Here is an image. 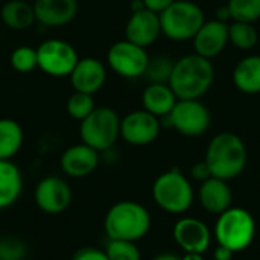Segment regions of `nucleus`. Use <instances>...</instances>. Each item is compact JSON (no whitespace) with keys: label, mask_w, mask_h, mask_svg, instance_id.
Masks as SVG:
<instances>
[{"label":"nucleus","mask_w":260,"mask_h":260,"mask_svg":"<svg viewBox=\"0 0 260 260\" xmlns=\"http://www.w3.org/2000/svg\"><path fill=\"white\" fill-rule=\"evenodd\" d=\"M213 81L215 67L212 59L190 53L174 62L168 84L177 99H200L210 90Z\"/></svg>","instance_id":"obj_1"},{"label":"nucleus","mask_w":260,"mask_h":260,"mask_svg":"<svg viewBox=\"0 0 260 260\" xmlns=\"http://www.w3.org/2000/svg\"><path fill=\"white\" fill-rule=\"evenodd\" d=\"M152 225L149 210L133 200H123L113 204L104 218V232L108 239L139 242Z\"/></svg>","instance_id":"obj_2"},{"label":"nucleus","mask_w":260,"mask_h":260,"mask_svg":"<svg viewBox=\"0 0 260 260\" xmlns=\"http://www.w3.org/2000/svg\"><path fill=\"white\" fill-rule=\"evenodd\" d=\"M204 161L207 163L212 177L230 181L239 177L248 161L245 142L235 133L225 131L216 134L206 151Z\"/></svg>","instance_id":"obj_3"},{"label":"nucleus","mask_w":260,"mask_h":260,"mask_svg":"<svg viewBox=\"0 0 260 260\" xmlns=\"http://www.w3.org/2000/svg\"><path fill=\"white\" fill-rule=\"evenodd\" d=\"M152 198L166 213L181 215L192 207L195 192L189 178L178 168H172L155 178L152 184Z\"/></svg>","instance_id":"obj_4"},{"label":"nucleus","mask_w":260,"mask_h":260,"mask_svg":"<svg viewBox=\"0 0 260 260\" xmlns=\"http://www.w3.org/2000/svg\"><path fill=\"white\" fill-rule=\"evenodd\" d=\"M256 236V221L253 215L242 207H230L218 215L215 238L218 245L232 250L235 254L247 250Z\"/></svg>","instance_id":"obj_5"},{"label":"nucleus","mask_w":260,"mask_h":260,"mask_svg":"<svg viewBox=\"0 0 260 260\" xmlns=\"http://www.w3.org/2000/svg\"><path fill=\"white\" fill-rule=\"evenodd\" d=\"M160 15L161 34L172 41H187L206 21L203 8L192 0H175Z\"/></svg>","instance_id":"obj_6"},{"label":"nucleus","mask_w":260,"mask_h":260,"mask_svg":"<svg viewBox=\"0 0 260 260\" xmlns=\"http://www.w3.org/2000/svg\"><path fill=\"white\" fill-rule=\"evenodd\" d=\"M120 137V117L110 107H96L90 116L79 122V139L82 143L105 152L113 149Z\"/></svg>","instance_id":"obj_7"},{"label":"nucleus","mask_w":260,"mask_h":260,"mask_svg":"<svg viewBox=\"0 0 260 260\" xmlns=\"http://www.w3.org/2000/svg\"><path fill=\"white\" fill-rule=\"evenodd\" d=\"M165 119L171 128L186 137H200L212 125V114L200 99H178Z\"/></svg>","instance_id":"obj_8"},{"label":"nucleus","mask_w":260,"mask_h":260,"mask_svg":"<svg viewBox=\"0 0 260 260\" xmlns=\"http://www.w3.org/2000/svg\"><path fill=\"white\" fill-rule=\"evenodd\" d=\"M79 56L76 49L59 38L44 40L37 47V67L53 78L70 76Z\"/></svg>","instance_id":"obj_9"},{"label":"nucleus","mask_w":260,"mask_h":260,"mask_svg":"<svg viewBox=\"0 0 260 260\" xmlns=\"http://www.w3.org/2000/svg\"><path fill=\"white\" fill-rule=\"evenodd\" d=\"M107 62L116 75L128 79H136L145 75L149 62V55L145 47H140L125 38L114 43L108 49Z\"/></svg>","instance_id":"obj_10"},{"label":"nucleus","mask_w":260,"mask_h":260,"mask_svg":"<svg viewBox=\"0 0 260 260\" xmlns=\"http://www.w3.org/2000/svg\"><path fill=\"white\" fill-rule=\"evenodd\" d=\"M73 200L72 189L69 183L56 175H49L41 178L34 189L35 206L46 215L64 213Z\"/></svg>","instance_id":"obj_11"},{"label":"nucleus","mask_w":260,"mask_h":260,"mask_svg":"<svg viewBox=\"0 0 260 260\" xmlns=\"http://www.w3.org/2000/svg\"><path fill=\"white\" fill-rule=\"evenodd\" d=\"M161 131V122L146 110H134L120 119V137L133 146L154 143Z\"/></svg>","instance_id":"obj_12"},{"label":"nucleus","mask_w":260,"mask_h":260,"mask_svg":"<svg viewBox=\"0 0 260 260\" xmlns=\"http://www.w3.org/2000/svg\"><path fill=\"white\" fill-rule=\"evenodd\" d=\"M172 236L175 244L184 253L204 254L212 244L210 229L200 219L184 216L178 219L172 229Z\"/></svg>","instance_id":"obj_13"},{"label":"nucleus","mask_w":260,"mask_h":260,"mask_svg":"<svg viewBox=\"0 0 260 260\" xmlns=\"http://www.w3.org/2000/svg\"><path fill=\"white\" fill-rule=\"evenodd\" d=\"M193 53L213 59L221 55L229 44V23L219 21L216 18L206 20L200 30L192 38Z\"/></svg>","instance_id":"obj_14"},{"label":"nucleus","mask_w":260,"mask_h":260,"mask_svg":"<svg viewBox=\"0 0 260 260\" xmlns=\"http://www.w3.org/2000/svg\"><path fill=\"white\" fill-rule=\"evenodd\" d=\"M160 35L161 24L160 15L157 12H152L146 8L131 12L125 27V37L128 41L146 49L154 44Z\"/></svg>","instance_id":"obj_15"},{"label":"nucleus","mask_w":260,"mask_h":260,"mask_svg":"<svg viewBox=\"0 0 260 260\" xmlns=\"http://www.w3.org/2000/svg\"><path fill=\"white\" fill-rule=\"evenodd\" d=\"M70 84L75 91L96 94L102 90L107 81V69L98 58L85 56L79 58L75 69L70 73Z\"/></svg>","instance_id":"obj_16"},{"label":"nucleus","mask_w":260,"mask_h":260,"mask_svg":"<svg viewBox=\"0 0 260 260\" xmlns=\"http://www.w3.org/2000/svg\"><path fill=\"white\" fill-rule=\"evenodd\" d=\"M101 152L85 143L69 146L61 155V169L72 178H85L91 175L101 165Z\"/></svg>","instance_id":"obj_17"},{"label":"nucleus","mask_w":260,"mask_h":260,"mask_svg":"<svg viewBox=\"0 0 260 260\" xmlns=\"http://www.w3.org/2000/svg\"><path fill=\"white\" fill-rule=\"evenodd\" d=\"M37 23L44 27H62L72 23L78 14V0H34Z\"/></svg>","instance_id":"obj_18"},{"label":"nucleus","mask_w":260,"mask_h":260,"mask_svg":"<svg viewBox=\"0 0 260 260\" xmlns=\"http://www.w3.org/2000/svg\"><path fill=\"white\" fill-rule=\"evenodd\" d=\"M198 201L207 213L216 216L224 213L232 207L233 203V193L229 181L216 177H210L209 180L203 181L198 190Z\"/></svg>","instance_id":"obj_19"},{"label":"nucleus","mask_w":260,"mask_h":260,"mask_svg":"<svg viewBox=\"0 0 260 260\" xmlns=\"http://www.w3.org/2000/svg\"><path fill=\"white\" fill-rule=\"evenodd\" d=\"M23 174L12 160H0V210L14 206L23 192Z\"/></svg>","instance_id":"obj_20"},{"label":"nucleus","mask_w":260,"mask_h":260,"mask_svg":"<svg viewBox=\"0 0 260 260\" xmlns=\"http://www.w3.org/2000/svg\"><path fill=\"white\" fill-rule=\"evenodd\" d=\"M232 81L244 94H260V55L242 58L233 69Z\"/></svg>","instance_id":"obj_21"},{"label":"nucleus","mask_w":260,"mask_h":260,"mask_svg":"<svg viewBox=\"0 0 260 260\" xmlns=\"http://www.w3.org/2000/svg\"><path fill=\"white\" fill-rule=\"evenodd\" d=\"M177 96L169 87V84H149L142 93V105L148 113L160 117H166L174 105L177 104Z\"/></svg>","instance_id":"obj_22"},{"label":"nucleus","mask_w":260,"mask_h":260,"mask_svg":"<svg viewBox=\"0 0 260 260\" xmlns=\"http://www.w3.org/2000/svg\"><path fill=\"white\" fill-rule=\"evenodd\" d=\"M2 23L12 30H26L35 24L32 3L24 0H8L0 9Z\"/></svg>","instance_id":"obj_23"},{"label":"nucleus","mask_w":260,"mask_h":260,"mask_svg":"<svg viewBox=\"0 0 260 260\" xmlns=\"http://www.w3.org/2000/svg\"><path fill=\"white\" fill-rule=\"evenodd\" d=\"M23 142L21 125L14 119H0V160H12L20 152Z\"/></svg>","instance_id":"obj_24"},{"label":"nucleus","mask_w":260,"mask_h":260,"mask_svg":"<svg viewBox=\"0 0 260 260\" xmlns=\"http://www.w3.org/2000/svg\"><path fill=\"white\" fill-rule=\"evenodd\" d=\"M259 32L253 23L232 21L229 24V43L241 50H251L259 44Z\"/></svg>","instance_id":"obj_25"},{"label":"nucleus","mask_w":260,"mask_h":260,"mask_svg":"<svg viewBox=\"0 0 260 260\" xmlns=\"http://www.w3.org/2000/svg\"><path fill=\"white\" fill-rule=\"evenodd\" d=\"M227 8L232 21L254 23L260 18V0H229Z\"/></svg>","instance_id":"obj_26"},{"label":"nucleus","mask_w":260,"mask_h":260,"mask_svg":"<svg viewBox=\"0 0 260 260\" xmlns=\"http://www.w3.org/2000/svg\"><path fill=\"white\" fill-rule=\"evenodd\" d=\"M94 108H96L94 98H93V94H87V93L73 91L66 102L67 114L73 120H78V122H81L87 116H90Z\"/></svg>","instance_id":"obj_27"},{"label":"nucleus","mask_w":260,"mask_h":260,"mask_svg":"<svg viewBox=\"0 0 260 260\" xmlns=\"http://www.w3.org/2000/svg\"><path fill=\"white\" fill-rule=\"evenodd\" d=\"M174 62L169 56L158 55L154 58H149L148 67L145 70V78L149 84H168L169 76L172 73Z\"/></svg>","instance_id":"obj_28"},{"label":"nucleus","mask_w":260,"mask_h":260,"mask_svg":"<svg viewBox=\"0 0 260 260\" xmlns=\"http://www.w3.org/2000/svg\"><path fill=\"white\" fill-rule=\"evenodd\" d=\"M104 251L108 260H142V253L137 247V242L131 241L108 239Z\"/></svg>","instance_id":"obj_29"},{"label":"nucleus","mask_w":260,"mask_h":260,"mask_svg":"<svg viewBox=\"0 0 260 260\" xmlns=\"http://www.w3.org/2000/svg\"><path fill=\"white\" fill-rule=\"evenodd\" d=\"M11 67L18 73H29L37 69V49L32 46H18L11 52Z\"/></svg>","instance_id":"obj_30"},{"label":"nucleus","mask_w":260,"mask_h":260,"mask_svg":"<svg viewBox=\"0 0 260 260\" xmlns=\"http://www.w3.org/2000/svg\"><path fill=\"white\" fill-rule=\"evenodd\" d=\"M27 257L26 244L14 236L0 239V260H24Z\"/></svg>","instance_id":"obj_31"},{"label":"nucleus","mask_w":260,"mask_h":260,"mask_svg":"<svg viewBox=\"0 0 260 260\" xmlns=\"http://www.w3.org/2000/svg\"><path fill=\"white\" fill-rule=\"evenodd\" d=\"M72 260H108V257L98 247H82L72 256Z\"/></svg>","instance_id":"obj_32"},{"label":"nucleus","mask_w":260,"mask_h":260,"mask_svg":"<svg viewBox=\"0 0 260 260\" xmlns=\"http://www.w3.org/2000/svg\"><path fill=\"white\" fill-rule=\"evenodd\" d=\"M190 174H192V178L200 181V183H203V181H206V180H209L212 177V172H210V169H209V166H207V163L204 160L203 161H197L192 166Z\"/></svg>","instance_id":"obj_33"},{"label":"nucleus","mask_w":260,"mask_h":260,"mask_svg":"<svg viewBox=\"0 0 260 260\" xmlns=\"http://www.w3.org/2000/svg\"><path fill=\"white\" fill-rule=\"evenodd\" d=\"M142 2H143V5H145L146 9L160 14V12H163L169 5H172L175 0H142Z\"/></svg>","instance_id":"obj_34"},{"label":"nucleus","mask_w":260,"mask_h":260,"mask_svg":"<svg viewBox=\"0 0 260 260\" xmlns=\"http://www.w3.org/2000/svg\"><path fill=\"white\" fill-rule=\"evenodd\" d=\"M233 256H235V253H233L232 250L222 247V245H218V247L215 248V253H213L215 260H232L233 259Z\"/></svg>","instance_id":"obj_35"},{"label":"nucleus","mask_w":260,"mask_h":260,"mask_svg":"<svg viewBox=\"0 0 260 260\" xmlns=\"http://www.w3.org/2000/svg\"><path fill=\"white\" fill-rule=\"evenodd\" d=\"M216 20H219V21H225V23H227V20H230V12H229L227 5H224V6H221V8L218 9Z\"/></svg>","instance_id":"obj_36"},{"label":"nucleus","mask_w":260,"mask_h":260,"mask_svg":"<svg viewBox=\"0 0 260 260\" xmlns=\"http://www.w3.org/2000/svg\"><path fill=\"white\" fill-rule=\"evenodd\" d=\"M151 260H181L180 257H177L175 254H171V253H161L158 256H155L154 259Z\"/></svg>","instance_id":"obj_37"},{"label":"nucleus","mask_w":260,"mask_h":260,"mask_svg":"<svg viewBox=\"0 0 260 260\" xmlns=\"http://www.w3.org/2000/svg\"><path fill=\"white\" fill-rule=\"evenodd\" d=\"M181 260H204L203 254H198V253H186Z\"/></svg>","instance_id":"obj_38"},{"label":"nucleus","mask_w":260,"mask_h":260,"mask_svg":"<svg viewBox=\"0 0 260 260\" xmlns=\"http://www.w3.org/2000/svg\"><path fill=\"white\" fill-rule=\"evenodd\" d=\"M143 8H145V5H143L142 0H133V2H131V12L140 11V9H143Z\"/></svg>","instance_id":"obj_39"},{"label":"nucleus","mask_w":260,"mask_h":260,"mask_svg":"<svg viewBox=\"0 0 260 260\" xmlns=\"http://www.w3.org/2000/svg\"><path fill=\"white\" fill-rule=\"evenodd\" d=\"M259 46H260V37H259Z\"/></svg>","instance_id":"obj_40"},{"label":"nucleus","mask_w":260,"mask_h":260,"mask_svg":"<svg viewBox=\"0 0 260 260\" xmlns=\"http://www.w3.org/2000/svg\"><path fill=\"white\" fill-rule=\"evenodd\" d=\"M259 178H260V174H259Z\"/></svg>","instance_id":"obj_41"}]
</instances>
